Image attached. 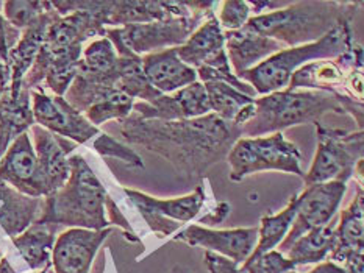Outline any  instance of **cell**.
<instances>
[{"mask_svg": "<svg viewBox=\"0 0 364 273\" xmlns=\"http://www.w3.org/2000/svg\"><path fill=\"white\" fill-rule=\"evenodd\" d=\"M127 145L161 156L185 179L202 178L213 164L227 158L241 130L215 113L183 121H144L130 113L119 121Z\"/></svg>", "mask_w": 364, "mask_h": 273, "instance_id": "6da1fadb", "label": "cell"}, {"mask_svg": "<svg viewBox=\"0 0 364 273\" xmlns=\"http://www.w3.org/2000/svg\"><path fill=\"white\" fill-rule=\"evenodd\" d=\"M327 113L350 114L363 131V101L338 97L322 91H277L253 101V114L241 125V136L274 135L294 125L319 122Z\"/></svg>", "mask_w": 364, "mask_h": 273, "instance_id": "7a4b0ae2", "label": "cell"}, {"mask_svg": "<svg viewBox=\"0 0 364 273\" xmlns=\"http://www.w3.org/2000/svg\"><path fill=\"white\" fill-rule=\"evenodd\" d=\"M70 174L66 184L44 197L41 216L35 223H50L83 230H105L109 222L105 213L108 194L83 156L69 158Z\"/></svg>", "mask_w": 364, "mask_h": 273, "instance_id": "3957f363", "label": "cell"}, {"mask_svg": "<svg viewBox=\"0 0 364 273\" xmlns=\"http://www.w3.org/2000/svg\"><path fill=\"white\" fill-rule=\"evenodd\" d=\"M361 6V2H292L282 10L252 16L244 27L292 49L319 41Z\"/></svg>", "mask_w": 364, "mask_h": 273, "instance_id": "277c9868", "label": "cell"}, {"mask_svg": "<svg viewBox=\"0 0 364 273\" xmlns=\"http://www.w3.org/2000/svg\"><path fill=\"white\" fill-rule=\"evenodd\" d=\"M355 14L346 16L319 41L284 49L261 61L259 65L253 66L252 69L244 70L238 78L250 84L261 96L287 89L291 75L299 67L308 65V61L336 60L357 45L352 28V19Z\"/></svg>", "mask_w": 364, "mask_h": 273, "instance_id": "5b68a950", "label": "cell"}, {"mask_svg": "<svg viewBox=\"0 0 364 273\" xmlns=\"http://www.w3.org/2000/svg\"><path fill=\"white\" fill-rule=\"evenodd\" d=\"M218 2L194 13L186 18H172L161 22L138 23L127 27H107L105 38L113 44L119 57H142V55L156 53L166 49H176L183 45L188 38L199 28L205 21L215 18Z\"/></svg>", "mask_w": 364, "mask_h": 273, "instance_id": "8992f818", "label": "cell"}, {"mask_svg": "<svg viewBox=\"0 0 364 273\" xmlns=\"http://www.w3.org/2000/svg\"><path fill=\"white\" fill-rule=\"evenodd\" d=\"M230 164L232 182H241L245 177L263 170H280L304 178L300 167L302 155L296 144L284 139L283 133L271 136L240 138L227 155Z\"/></svg>", "mask_w": 364, "mask_h": 273, "instance_id": "52a82bcc", "label": "cell"}, {"mask_svg": "<svg viewBox=\"0 0 364 273\" xmlns=\"http://www.w3.org/2000/svg\"><path fill=\"white\" fill-rule=\"evenodd\" d=\"M299 88L363 101V47L357 44L336 60H319L299 67L291 75L287 89L297 91Z\"/></svg>", "mask_w": 364, "mask_h": 273, "instance_id": "ba28073f", "label": "cell"}, {"mask_svg": "<svg viewBox=\"0 0 364 273\" xmlns=\"http://www.w3.org/2000/svg\"><path fill=\"white\" fill-rule=\"evenodd\" d=\"M318 150L308 174L305 187L328 182L347 183L353 177V169L363 160V131L327 128L316 122Z\"/></svg>", "mask_w": 364, "mask_h": 273, "instance_id": "9c48e42d", "label": "cell"}, {"mask_svg": "<svg viewBox=\"0 0 364 273\" xmlns=\"http://www.w3.org/2000/svg\"><path fill=\"white\" fill-rule=\"evenodd\" d=\"M346 191L347 186L341 182L306 186L305 191L297 195V214L287 238L279 245L280 253H287L289 247L305 233L328 225L341 205Z\"/></svg>", "mask_w": 364, "mask_h": 273, "instance_id": "30bf717a", "label": "cell"}, {"mask_svg": "<svg viewBox=\"0 0 364 273\" xmlns=\"http://www.w3.org/2000/svg\"><path fill=\"white\" fill-rule=\"evenodd\" d=\"M30 100L35 123L53 135L66 138L75 144H85L92 136L100 135L99 128L70 106L65 97L49 96L43 88H38L30 91Z\"/></svg>", "mask_w": 364, "mask_h": 273, "instance_id": "8fae6325", "label": "cell"}, {"mask_svg": "<svg viewBox=\"0 0 364 273\" xmlns=\"http://www.w3.org/2000/svg\"><path fill=\"white\" fill-rule=\"evenodd\" d=\"M0 182L28 197H46L35 147L28 133H22L16 138L0 158Z\"/></svg>", "mask_w": 364, "mask_h": 273, "instance_id": "7c38bea8", "label": "cell"}, {"mask_svg": "<svg viewBox=\"0 0 364 273\" xmlns=\"http://www.w3.org/2000/svg\"><path fill=\"white\" fill-rule=\"evenodd\" d=\"M173 240L185 242L193 247H203L207 252L223 255L238 265H242L252 255L258 240V228H235V230H211L207 226L191 225L180 231Z\"/></svg>", "mask_w": 364, "mask_h": 273, "instance_id": "4fadbf2b", "label": "cell"}, {"mask_svg": "<svg viewBox=\"0 0 364 273\" xmlns=\"http://www.w3.org/2000/svg\"><path fill=\"white\" fill-rule=\"evenodd\" d=\"M112 234V228L63 231L52 250V267L55 273H90L100 245Z\"/></svg>", "mask_w": 364, "mask_h": 273, "instance_id": "5bb4252c", "label": "cell"}, {"mask_svg": "<svg viewBox=\"0 0 364 273\" xmlns=\"http://www.w3.org/2000/svg\"><path fill=\"white\" fill-rule=\"evenodd\" d=\"M178 58L193 67H208L220 74H233L225 52V38L216 18H210L188 38V41L177 47Z\"/></svg>", "mask_w": 364, "mask_h": 273, "instance_id": "9a60e30c", "label": "cell"}, {"mask_svg": "<svg viewBox=\"0 0 364 273\" xmlns=\"http://www.w3.org/2000/svg\"><path fill=\"white\" fill-rule=\"evenodd\" d=\"M30 130L33 135L39 174H41L47 197L66 184L70 174L68 155L73 153L77 144L66 138L53 135L36 123Z\"/></svg>", "mask_w": 364, "mask_h": 273, "instance_id": "2e32d148", "label": "cell"}, {"mask_svg": "<svg viewBox=\"0 0 364 273\" xmlns=\"http://www.w3.org/2000/svg\"><path fill=\"white\" fill-rule=\"evenodd\" d=\"M58 11L52 6L49 11L43 13L39 18L28 26L26 30H22L21 38L18 44H16L10 55H8L6 66L10 69L11 82H10V96L19 97L22 91V82L26 78L30 67L33 66V62L38 57L41 45L44 43L46 31L49 28L50 22L57 18Z\"/></svg>", "mask_w": 364, "mask_h": 273, "instance_id": "e0dca14e", "label": "cell"}, {"mask_svg": "<svg viewBox=\"0 0 364 273\" xmlns=\"http://www.w3.org/2000/svg\"><path fill=\"white\" fill-rule=\"evenodd\" d=\"M224 38L227 58L228 62H232V70L236 77L241 75L244 70L259 65L261 61L267 60L272 55L287 49L275 39L259 35L247 27L236 31H227Z\"/></svg>", "mask_w": 364, "mask_h": 273, "instance_id": "ac0fdd59", "label": "cell"}, {"mask_svg": "<svg viewBox=\"0 0 364 273\" xmlns=\"http://www.w3.org/2000/svg\"><path fill=\"white\" fill-rule=\"evenodd\" d=\"M147 82L161 94H171L197 82V72L178 58L176 49L150 53L141 60Z\"/></svg>", "mask_w": 364, "mask_h": 273, "instance_id": "d6986e66", "label": "cell"}, {"mask_svg": "<svg viewBox=\"0 0 364 273\" xmlns=\"http://www.w3.org/2000/svg\"><path fill=\"white\" fill-rule=\"evenodd\" d=\"M363 211H364V195L363 186L357 187V197L347 206L339 225L335 226L333 231V247L328 257L331 262L344 264L355 255H364V223H363Z\"/></svg>", "mask_w": 364, "mask_h": 273, "instance_id": "ffe728a7", "label": "cell"}, {"mask_svg": "<svg viewBox=\"0 0 364 273\" xmlns=\"http://www.w3.org/2000/svg\"><path fill=\"white\" fill-rule=\"evenodd\" d=\"M43 205L44 199L28 197L0 182V226L11 239L38 221Z\"/></svg>", "mask_w": 364, "mask_h": 273, "instance_id": "44dd1931", "label": "cell"}, {"mask_svg": "<svg viewBox=\"0 0 364 273\" xmlns=\"http://www.w3.org/2000/svg\"><path fill=\"white\" fill-rule=\"evenodd\" d=\"M124 192L139 213L141 211H149V213L164 216L171 218V221L180 223L193 221L199 214V211L205 203V192L202 186H197L196 191L185 195V197H177L171 200L155 199L144 192L133 189H124Z\"/></svg>", "mask_w": 364, "mask_h": 273, "instance_id": "7402d4cb", "label": "cell"}, {"mask_svg": "<svg viewBox=\"0 0 364 273\" xmlns=\"http://www.w3.org/2000/svg\"><path fill=\"white\" fill-rule=\"evenodd\" d=\"M58 225L33 223L19 236L13 238V244L18 248L22 260L28 267L39 273H47L52 265V250L55 245V234Z\"/></svg>", "mask_w": 364, "mask_h": 273, "instance_id": "603a6c76", "label": "cell"}, {"mask_svg": "<svg viewBox=\"0 0 364 273\" xmlns=\"http://www.w3.org/2000/svg\"><path fill=\"white\" fill-rule=\"evenodd\" d=\"M33 125L30 91L22 88L19 97H11L8 89L0 99V158L13 140L22 133H27Z\"/></svg>", "mask_w": 364, "mask_h": 273, "instance_id": "cb8c5ba5", "label": "cell"}, {"mask_svg": "<svg viewBox=\"0 0 364 273\" xmlns=\"http://www.w3.org/2000/svg\"><path fill=\"white\" fill-rule=\"evenodd\" d=\"M333 231L335 226L328 223L305 233L289 247L284 256L296 265L321 264L328 257L331 247H333Z\"/></svg>", "mask_w": 364, "mask_h": 273, "instance_id": "d4e9b609", "label": "cell"}, {"mask_svg": "<svg viewBox=\"0 0 364 273\" xmlns=\"http://www.w3.org/2000/svg\"><path fill=\"white\" fill-rule=\"evenodd\" d=\"M297 214V195L289 200L283 211L275 216H264L259 222L257 245L249 257H257L279 247L291 228ZM247 257V260H249Z\"/></svg>", "mask_w": 364, "mask_h": 273, "instance_id": "484cf974", "label": "cell"}, {"mask_svg": "<svg viewBox=\"0 0 364 273\" xmlns=\"http://www.w3.org/2000/svg\"><path fill=\"white\" fill-rule=\"evenodd\" d=\"M203 86L210 100L211 113L218 114L220 119L227 122H233L236 116L242 111V108L255 101L253 97L245 96L233 86L223 82H210Z\"/></svg>", "mask_w": 364, "mask_h": 273, "instance_id": "4316f807", "label": "cell"}, {"mask_svg": "<svg viewBox=\"0 0 364 273\" xmlns=\"http://www.w3.org/2000/svg\"><path fill=\"white\" fill-rule=\"evenodd\" d=\"M119 57V55H117ZM121 58V77L117 83L119 89L130 99H139V101H152L161 96L160 91H156L152 84L147 82V78L142 72L141 60L142 57H119Z\"/></svg>", "mask_w": 364, "mask_h": 273, "instance_id": "83f0119b", "label": "cell"}, {"mask_svg": "<svg viewBox=\"0 0 364 273\" xmlns=\"http://www.w3.org/2000/svg\"><path fill=\"white\" fill-rule=\"evenodd\" d=\"M117 65H119V57H117L113 44L107 38H100L83 49L77 72L108 74L113 72Z\"/></svg>", "mask_w": 364, "mask_h": 273, "instance_id": "f1b7e54d", "label": "cell"}, {"mask_svg": "<svg viewBox=\"0 0 364 273\" xmlns=\"http://www.w3.org/2000/svg\"><path fill=\"white\" fill-rule=\"evenodd\" d=\"M133 104V99L125 96L122 92H117L113 97H109L104 101H100V104L92 105L90 109H86V113L83 116L90 121V123L94 125V127L99 128V125L108 121H122L127 116H130Z\"/></svg>", "mask_w": 364, "mask_h": 273, "instance_id": "f546056e", "label": "cell"}, {"mask_svg": "<svg viewBox=\"0 0 364 273\" xmlns=\"http://www.w3.org/2000/svg\"><path fill=\"white\" fill-rule=\"evenodd\" d=\"M52 2H22V0H10L4 4V18L6 22L18 30H26L43 13L49 11Z\"/></svg>", "mask_w": 364, "mask_h": 273, "instance_id": "4dcf8cb0", "label": "cell"}, {"mask_svg": "<svg viewBox=\"0 0 364 273\" xmlns=\"http://www.w3.org/2000/svg\"><path fill=\"white\" fill-rule=\"evenodd\" d=\"M176 96L180 101L181 109H183L185 119H197V117L211 113L207 91H205V86L200 82H196L183 89L176 91Z\"/></svg>", "mask_w": 364, "mask_h": 273, "instance_id": "1f68e13d", "label": "cell"}, {"mask_svg": "<svg viewBox=\"0 0 364 273\" xmlns=\"http://www.w3.org/2000/svg\"><path fill=\"white\" fill-rule=\"evenodd\" d=\"M94 150H96L104 158H117L129 164L132 167L144 169V162H142L141 156L133 150L130 145H127L121 140L112 138L107 133H100L97 139L94 140Z\"/></svg>", "mask_w": 364, "mask_h": 273, "instance_id": "d6a6232c", "label": "cell"}, {"mask_svg": "<svg viewBox=\"0 0 364 273\" xmlns=\"http://www.w3.org/2000/svg\"><path fill=\"white\" fill-rule=\"evenodd\" d=\"M297 265L289 261L287 256L280 252H267L264 255H259L257 257H249L241 269L245 273H288L296 270Z\"/></svg>", "mask_w": 364, "mask_h": 273, "instance_id": "836d02e7", "label": "cell"}, {"mask_svg": "<svg viewBox=\"0 0 364 273\" xmlns=\"http://www.w3.org/2000/svg\"><path fill=\"white\" fill-rule=\"evenodd\" d=\"M219 26L227 28V31L241 30L250 19V8L247 2H223L219 4Z\"/></svg>", "mask_w": 364, "mask_h": 273, "instance_id": "e575fe53", "label": "cell"}, {"mask_svg": "<svg viewBox=\"0 0 364 273\" xmlns=\"http://www.w3.org/2000/svg\"><path fill=\"white\" fill-rule=\"evenodd\" d=\"M22 31L14 28L6 22V19L0 14V62H8V55H10L13 47L18 44Z\"/></svg>", "mask_w": 364, "mask_h": 273, "instance_id": "d590c367", "label": "cell"}, {"mask_svg": "<svg viewBox=\"0 0 364 273\" xmlns=\"http://www.w3.org/2000/svg\"><path fill=\"white\" fill-rule=\"evenodd\" d=\"M141 216L144 217V221L147 222L149 228L155 231L156 234H160V238L163 236H171V234L177 233L181 225L180 222L176 221H171V218L160 216V214H155V213H149V211H141Z\"/></svg>", "mask_w": 364, "mask_h": 273, "instance_id": "8d00e7d4", "label": "cell"}, {"mask_svg": "<svg viewBox=\"0 0 364 273\" xmlns=\"http://www.w3.org/2000/svg\"><path fill=\"white\" fill-rule=\"evenodd\" d=\"M205 264H207V269L210 273H245L238 264L233 262L228 257L213 253V252H205Z\"/></svg>", "mask_w": 364, "mask_h": 273, "instance_id": "74e56055", "label": "cell"}, {"mask_svg": "<svg viewBox=\"0 0 364 273\" xmlns=\"http://www.w3.org/2000/svg\"><path fill=\"white\" fill-rule=\"evenodd\" d=\"M105 213H107V218H108L109 225L113 223V225L119 226V228H122L125 231L127 239L132 240V242H138L139 240V238L136 236V234H134L130 223L127 222V218L121 213V209L117 208V205L113 201V199L107 197V200H105Z\"/></svg>", "mask_w": 364, "mask_h": 273, "instance_id": "f35d334b", "label": "cell"}, {"mask_svg": "<svg viewBox=\"0 0 364 273\" xmlns=\"http://www.w3.org/2000/svg\"><path fill=\"white\" fill-rule=\"evenodd\" d=\"M228 213H230V205L225 201H220L218 208L215 211H211L210 214H207L205 217L200 218V223H205V225H219L220 222L225 221V217L228 216Z\"/></svg>", "mask_w": 364, "mask_h": 273, "instance_id": "ab89813d", "label": "cell"}, {"mask_svg": "<svg viewBox=\"0 0 364 273\" xmlns=\"http://www.w3.org/2000/svg\"><path fill=\"white\" fill-rule=\"evenodd\" d=\"M288 273H296V272L292 270V272H288ZM308 273H347V272H346L343 265L328 261V262L318 264V267H314L311 272H308Z\"/></svg>", "mask_w": 364, "mask_h": 273, "instance_id": "60d3db41", "label": "cell"}, {"mask_svg": "<svg viewBox=\"0 0 364 273\" xmlns=\"http://www.w3.org/2000/svg\"><path fill=\"white\" fill-rule=\"evenodd\" d=\"M10 82H11L10 69H8L5 62H0V99H2L4 94L10 89Z\"/></svg>", "mask_w": 364, "mask_h": 273, "instance_id": "b9f144b4", "label": "cell"}, {"mask_svg": "<svg viewBox=\"0 0 364 273\" xmlns=\"http://www.w3.org/2000/svg\"><path fill=\"white\" fill-rule=\"evenodd\" d=\"M0 273H16V270L11 267V264L8 262L6 257L0 260Z\"/></svg>", "mask_w": 364, "mask_h": 273, "instance_id": "7bdbcfd3", "label": "cell"}, {"mask_svg": "<svg viewBox=\"0 0 364 273\" xmlns=\"http://www.w3.org/2000/svg\"><path fill=\"white\" fill-rule=\"evenodd\" d=\"M168 273H199V272L189 269V267H185V265H176V267L171 269Z\"/></svg>", "mask_w": 364, "mask_h": 273, "instance_id": "ee69618b", "label": "cell"}, {"mask_svg": "<svg viewBox=\"0 0 364 273\" xmlns=\"http://www.w3.org/2000/svg\"><path fill=\"white\" fill-rule=\"evenodd\" d=\"M2 257H4V255H2V250H0V260H2Z\"/></svg>", "mask_w": 364, "mask_h": 273, "instance_id": "f6af8a7d", "label": "cell"}]
</instances>
